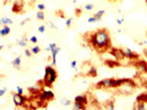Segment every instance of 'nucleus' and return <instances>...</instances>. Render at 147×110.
Instances as JSON below:
<instances>
[{
  "label": "nucleus",
  "instance_id": "a878e982",
  "mask_svg": "<svg viewBox=\"0 0 147 110\" xmlns=\"http://www.w3.org/2000/svg\"><path fill=\"white\" fill-rule=\"evenodd\" d=\"M37 9H39V11H44L45 10V5L44 3H39L37 5Z\"/></svg>",
  "mask_w": 147,
  "mask_h": 110
},
{
  "label": "nucleus",
  "instance_id": "4be33fe9",
  "mask_svg": "<svg viewBox=\"0 0 147 110\" xmlns=\"http://www.w3.org/2000/svg\"><path fill=\"white\" fill-rule=\"evenodd\" d=\"M146 107H145V103H138L137 101V106H136V109H140V110H143L145 109Z\"/></svg>",
  "mask_w": 147,
  "mask_h": 110
},
{
  "label": "nucleus",
  "instance_id": "39448f33",
  "mask_svg": "<svg viewBox=\"0 0 147 110\" xmlns=\"http://www.w3.org/2000/svg\"><path fill=\"white\" fill-rule=\"evenodd\" d=\"M12 100H13V103L17 106V107H22L25 105V101H27V98L21 95V94H18V93H14L12 95Z\"/></svg>",
  "mask_w": 147,
  "mask_h": 110
},
{
  "label": "nucleus",
  "instance_id": "5701e85b",
  "mask_svg": "<svg viewBox=\"0 0 147 110\" xmlns=\"http://www.w3.org/2000/svg\"><path fill=\"white\" fill-rule=\"evenodd\" d=\"M61 103L63 105V106H69L70 103H71V101H70L69 99H62V101H61Z\"/></svg>",
  "mask_w": 147,
  "mask_h": 110
},
{
  "label": "nucleus",
  "instance_id": "c9c22d12",
  "mask_svg": "<svg viewBox=\"0 0 147 110\" xmlns=\"http://www.w3.org/2000/svg\"><path fill=\"white\" fill-rule=\"evenodd\" d=\"M143 86H144V87H145V88L147 89V77L145 78V79H144V82H143Z\"/></svg>",
  "mask_w": 147,
  "mask_h": 110
},
{
  "label": "nucleus",
  "instance_id": "1a4fd4ad",
  "mask_svg": "<svg viewBox=\"0 0 147 110\" xmlns=\"http://www.w3.org/2000/svg\"><path fill=\"white\" fill-rule=\"evenodd\" d=\"M136 67L140 69L142 73H147V63L145 61H137L136 62Z\"/></svg>",
  "mask_w": 147,
  "mask_h": 110
},
{
  "label": "nucleus",
  "instance_id": "aec40b11",
  "mask_svg": "<svg viewBox=\"0 0 147 110\" xmlns=\"http://www.w3.org/2000/svg\"><path fill=\"white\" fill-rule=\"evenodd\" d=\"M36 18L39 19V20H44L45 19V15L43 13V11H37V13H36Z\"/></svg>",
  "mask_w": 147,
  "mask_h": 110
},
{
  "label": "nucleus",
  "instance_id": "a19ab883",
  "mask_svg": "<svg viewBox=\"0 0 147 110\" xmlns=\"http://www.w3.org/2000/svg\"><path fill=\"white\" fill-rule=\"evenodd\" d=\"M146 1H147V0H146Z\"/></svg>",
  "mask_w": 147,
  "mask_h": 110
},
{
  "label": "nucleus",
  "instance_id": "9d476101",
  "mask_svg": "<svg viewBox=\"0 0 147 110\" xmlns=\"http://www.w3.org/2000/svg\"><path fill=\"white\" fill-rule=\"evenodd\" d=\"M75 101L87 105L88 103V97H87V95H78V96L75 97Z\"/></svg>",
  "mask_w": 147,
  "mask_h": 110
},
{
  "label": "nucleus",
  "instance_id": "20e7f679",
  "mask_svg": "<svg viewBox=\"0 0 147 110\" xmlns=\"http://www.w3.org/2000/svg\"><path fill=\"white\" fill-rule=\"evenodd\" d=\"M54 97H55L54 93L51 91V90H42V91L39 94V99H40V101H42V103H49V101L54 99Z\"/></svg>",
  "mask_w": 147,
  "mask_h": 110
},
{
  "label": "nucleus",
  "instance_id": "7c9ffc66",
  "mask_svg": "<svg viewBox=\"0 0 147 110\" xmlns=\"http://www.w3.org/2000/svg\"><path fill=\"white\" fill-rule=\"evenodd\" d=\"M6 93H7V88H6V87L2 88V89H0V97H2Z\"/></svg>",
  "mask_w": 147,
  "mask_h": 110
},
{
  "label": "nucleus",
  "instance_id": "2f4dec72",
  "mask_svg": "<svg viewBox=\"0 0 147 110\" xmlns=\"http://www.w3.org/2000/svg\"><path fill=\"white\" fill-rule=\"evenodd\" d=\"M30 42H31V43H36V42H37V38H36V36H31V38H30Z\"/></svg>",
  "mask_w": 147,
  "mask_h": 110
},
{
  "label": "nucleus",
  "instance_id": "4c0bfd02",
  "mask_svg": "<svg viewBox=\"0 0 147 110\" xmlns=\"http://www.w3.org/2000/svg\"><path fill=\"white\" fill-rule=\"evenodd\" d=\"M2 48H3V46H2V45H0V51H1Z\"/></svg>",
  "mask_w": 147,
  "mask_h": 110
},
{
  "label": "nucleus",
  "instance_id": "7ed1b4c3",
  "mask_svg": "<svg viewBox=\"0 0 147 110\" xmlns=\"http://www.w3.org/2000/svg\"><path fill=\"white\" fill-rule=\"evenodd\" d=\"M56 79H57V72L53 67V65H47L45 67V74H44V78H43L44 86L51 87L55 82Z\"/></svg>",
  "mask_w": 147,
  "mask_h": 110
},
{
  "label": "nucleus",
  "instance_id": "58836bf2",
  "mask_svg": "<svg viewBox=\"0 0 147 110\" xmlns=\"http://www.w3.org/2000/svg\"><path fill=\"white\" fill-rule=\"evenodd\" d=\"M0 36H1V35H0Z\"/></svg>",
  "mask_w": 147,
  "mask_h": 110
},
{
  "label": "nucleus",
  "instance_id": "dca6fc26",
  "mask_svg": "<svg viewBox=\"0 0 147 110\" xmlns=\"http://www.w3.org/2000/svg\"><path fill=\"white\" fill-rule=\"evenodd\" d=\"M74 109L76 110H82V109H86V105L81 103H77V101H75L74 103Z\"/></svg>",
  "mask_w": 147,
  "mask_h": 110
},
{
  "label": "nucleus",
  "instance_id": "6ab92c4d",
  "mask_svg": "<svg viewBox=\"0 0 147 110\" xmlns=\"http://www.w3.org/2000/svg\"><path fill=\"white\" fill-rule=\"evenodd\" d=\"M105 109H110V110H113L115 107H114V103H113V101H108L106 103V105H105L104 107Z\"/></svg>",
  "mask_w": 147,
  "mask_h": 110
},
{
  "label": "nucleus",
  "instance_id": "e433bc0d",
  "mask_svg": "<svg viewBox=\"0 0 147 110\" xmlns=\"http://www.w3.org/2000/svg\"><path fill=\"white\" fill-rule=\"evenodd\" d=\"M28 21H29V19H25V20H23L21 22V25H24V23H25V22H28Z\"/></svg>",
  "mask_w": 147,
  "mask_h": 110
},
{
  "label": "nucleus",
  "instance_id": "6e6552de",
  "mask_svg": "<svg viewBox=\"0 0 147 110\" xmlns=\"http://www.w3.org/2000/svg\"><path fill=\"white\" fill-rule=\"evenodd\" d=\"M59 51H61V48H59V46H56V48H54L51 51V55H52V65H53V66L56 65V56L57 54L59 53Z\"/></svg>",
  "mask_w": 147,
  "mask_h": 110
},
{
  "label": "nucleus",
  "instance_id": "f3484780",
  "mask_svg": "<svg viewBox=\"0 0 147 110\" xmlns=\"http://www.w3.org/2000/svg\"><path fill=\"white\" fill-rule=\"evenodd\" d=\"M104 10H100V11H98V12H97V13H94L93 14V15H94V17H96V18H97V20L98 21H100V19H101V18H102V15H103V14H104Z\"/></svg>",
  "mask_w": 147,
  "mask_h": 110
},
{
  "label": "nucleus",
  "instance_id": "2eb2a0df",
  "mask_svg": "<svg viewBox=\"0 0 147 110\" xmlns=\"http://www.w3.org/2000/svg\"><path fill=\"white\" fill-rule=\"evenodd\" d=\"M87 76H91V77H96V76H97V69L94 68L92 65H90L89 70H88V73H87Z\"/></svg>",
  "mask_w": 147,
  "mask_h": 110
},
{
  "label": "nucleus",
  "instance_id": "412c9836",
  "mask_svg": "<svg viewBox=\"0 0 147 110\" xmlns=\"http://www.w3.org/2000/svg\"><path fill=\"white\" fill-rule=\"evenodd\" d=\"M56 46H57V45H56V43H54V42H52V43H49V46L46 48V51H49V52H51V51H52L53 48H56Z\"/></svg>",
  "mask_w": 147,
  "mask_h": 110
},
{
  "label": "nucleus",
  "instance_id": "ea45409f",
  "mask_svg": "<svg viewBox=\"0 0 147 110\" xmlns=\"http://www.w3.org/2000/svg\"><path fill=\"white\" fill-rule=\"evenodd\" d=\"M146 94H147V93H146Z\"/></svg>",
  "mask_w": 147,
  "mask_h": 110
},
{
  "label": "nucleus",
  "instance_id": "ddd939ff",
  "mask_svg": "<svg viewBox=\"0 0 147 110\" xmlns=\"http://www.w3.org/2000/svg\"><path fill=\"white\" fill-rule=\"evenodd\" d=\"M21 56H18V57H15L13 61H12V66H14L15 68L19 69V67L21 66Z\"/></svg>",
  "mask_w": 147,
  "mask_h": 110
},
{
  "label": "nucleus",
  "instance_id": "c85d7f7f",
  "mask_svg": "<svg viewBox=\"0 0 147 110\" xmlns=\"http://www.w3.org/2000/svg\"><path fill=\"white\" fill-rule=\"evenodd\" d=\"M37 30H39V32H40V33H44V32H45V25H44V24L40 25Z\"/></svg>",
  "mask_w": 147,
  "mask_h": 110
},
{
  "label": "nucleus",
  "instance_id": "9b49d317",
  "mask_svg": "<svg viewBox=\"0 0 147 110\" xmlns=\"http://www.w3.org/2000/svg\"><path fill=\"white\" fill-rule=\"evenodd\" d=\"M10 31H11V29L9 25H3V28L0 30V35L1 36H7V35H9Z\"/></svg>",
  "mask_w": 147,
  "mask_h": 110
},
{
  "label": "nucleus",
  "instance_id": "473e14b6",
  "mask_svg": "<svg viewBox=\"0 0 147 110\" xmlns=\"http://www.w3.org/2000/svg\"><path fill=\"white\" fill-rule=\"evenodd\" d=\"M17 93H18V94H21V95H23V89H22L20 86H17Z\"/></svg>",
  "mask_w": 147,
  "mask_h": 110
},
{
  "label": "nucleus",
  "instance_id": "4468645a",
  "mask_svg": "<svg viewBox=\"0 0 147 110\" xmlns=\"http://www.w3.org/2000/svg\"><path fill=\"white\" fill-rule=\"evenodd\" d=\"M18 45L21 46V48H25V46L28 45V39H27L25 36L21 38L20 40H18Z\"/></svg>",
  "mask_w": 147,
  "mask_h": 110
},
{
  "label": "nucleus",
  "instance_id": "f03ea898",
  "mask_svg": "<svg viewBox=\"0 0 147 110\" xmlns=\"http://www.w3.org/2000/svg\"><path fill=\"white\" fill-rule=\"evenodd\" d=\"M127 80V78H105L102 79L101 82L96 84V88L98 89H112V88H119L120 86H122L124 82Z\"/></svg>",
  "mask_w": 147,
  "mask_h": 110
},
{
  "label": "nucleus",
  "instance_id": "f704fd0d",
  "mask_svg": "<svg viewBox=\"0 0 147 110\" xmlns=\"http://www.w3.org/2000/svg\"><path fill=\"white\" fill-rule=\"evenodd\" d=\"M124 22V19H116V23L118 24H122Z\"/></svg>",
  "mask_w": 147,
  "mask_h": 110
},
{
  "label": "nucleus",
  "instance_id": "a211bd4d",
  "mask_svg": "<svg viewBox=\"0 0 147 110\" xmlns=\"http://www.w3.org/2000/svg\"><path fill=\"white\" fill-rule=\"evenodd\" d=\"M31 52H32V54H39L41 52V48L37 46V45H35V46H33V48H31Z\"/></svg>",
  "mask_w": 147,
  "mask_h": 110
},
{
  "label": "nucleus",
  "instance_id": "423d86ee",
  "mask_svg": "<svg viewBox=\"0 0 147 110\" xmlns=\"http://www.w3.org/2000/svg\"><path fill=\"white\" fill-rule=\"evenodd\" d=\"M110 53L114 56V58L115 60H124L125 58V56L123 54V50L122 48H110Z\"/></svg>",
  "mask_w": 147,
  "mask_h": 110
},
{
  "label": "nucleus",
  "instance_id": "b1692460",
  "mask_svg": "<svg viewBox=\"0 0 147 110\" xmlns=\"http://www.w3.org/2000/svg\"><path fill=\"white\" fill-rule=\"evenodd\" d=\"M70 66H71V68L77 69V61H76V60L71 61V62H70Z\"/></svg>",
  "mask_w": 147,
  "mask_h": 110
},
{
  "label": "nucleus",
  "instance_id": "0eeeda50",
  "mask_svg": "<svg viewBox=\"0 0 147 110\" xmlns=\"http://www.w3.org/2000/svg\"><path fill=\"white\" fill-rule=\"evenodd\" d=\"M123 50V54L126 58H130V60H137L138 58V55L136 54L135 52H133L131 48H122Z\"/></svg>",
  "mask_w": 147,
  "mask_h": 110
},
{
  "label": "nucleus",
  "instance_id": "393cba45",
  "mask_svg": "<svg viewBox=\"0 0 147 110\" xmlns=\"http://www.w3.org/2000/svg\"><path fill=\"white\" fill-rule=\"evenodd\" d=\"M93 5H92V3H88V5H86V6H84V9H86V10H87V11H90V10H92V9H93Z\"/></svg>",
  "mask_w": 147,
  "mask_h": 110
},
{
  "label": "nucleus",
  "instance_id": "cd10ccee",
  "mask_svg": "<svg viewBox=\"0 0 147 110\" xmlns=\"http://www.w3.org/2000/svg\"><path fill=\"white\" fill-rule=\"evenodd\" d=\"M71 22H73V18H68V19H66V27L69 28L71 25Z\"/></svg>",
  "mask_w": 147,
  "mask_h": 110
},
{
  "label": "nucleus",
  "instance_id": "c756f323",
  "mask_svg": "<svg viewBox=\"0 0 147 110\" xmlns=\"http://www.w3.org/2000/svg\"><path fill=\"white\" fill-rule=\"evenodd\" d=\"M24 55H25L27 57H31V55H32V52H31L30 50H25V51H24Z\"/></svg>",
  "mask_w": 147,
  "mask_h": 110
},
{
  "label": "nucleus",
  "instance_id": "bb28decb",
  "mask_svg": "<svg viewBox=\"0 0 147 110\" xmlns=\"http://www.w3.org/2000/svg\"><path fill=\"white\" fill-rule=\"evenodd\" d=\"M88 22H89V23H92V22H98V20H97V18H96L94 15H92L90 18H88Z\"/></svg>",
  "mask_w": 147,
  "mask_h": 110
},
{
  "label": "nucleus",
  "instance_id": "f257e3e1",
  "mask_svg": "<svg viewBox=\"0 0 147 110\" xmlns=\"http://www.w3.org/2000/svg\"><path fill=\"white\" fill-rule=\"evenodd\" d=\"M88 42L97 52H105L111 48V38L110 32L106 29H100L90 34Z\"/></svg>",
  "mask_w": 147,
  "mask_h": 110
},
{
  "label": "nucleus",
  "instance_id": "72a5a7b5",
  "mask_svg": "<svg viewBox=\"0 0 147 110\" xmlns=\"http://www.w3.org/2000/svg\"><path fill=\"white\" fill-rule=\"evenodd\" d=\"M49 25L52 28L53 30H57V27L55 25V24H54V23H53V22H49Z\"/></svg>",
  "mask_w": 147,
  "mask_h": 110
},
{
  "label": "nucleus",
  "instance_id": "f8f14e48",
  "mask_svg": "<svg viewBox=\"0 0 147 110\" xmlns=\"http://www.w3.org/2000/svg\"><path fill=\"white\" fill-rule=\"evenodd\" d=\"M12 23H13L12 20L10 18H8V17H3V18L0 19V24H2V25H10Z\"/></svg>",
  "mask_w": 147,
  "mask_h": 110
}]
</instances>
